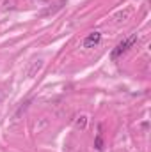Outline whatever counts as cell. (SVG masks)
<instances>
[{
  "label": "cell",
  "instance_id": "cell-3",
  "mask_svg": "<svg viewBox=\"0 0 151 152\" xmlns=\"http://www.w3.org/2000/svg\"><path fill=\"white\" fill-rule=\"evenodd\" d=\"M96 149H98V151H101V149H103V142H101V134H98V138H96Z\"/></svg>",
  "mask_w": 151,
  "mask_h": 152
},
{
  "label": "cell",
  "instance_id": "cell-2",
  "mask_svg": "<svg viewBox=\"0 0 151 152\" xmlns=\"http://www.w3.org/2000/svg\"><path fill=\"white\" fill-rule=\"evenodd\" d=\"M100 41H101V34L94 30V32H91L89 36H85V39L82 41V46H84V48H94V46L100 44Z\"/></svg>",
  "mask_w": 151,
  "mask_h": 152
},
{
  "label": "cell",
  "instance_id": "cell-1",
  "mask_svg": "<svg viewBox=\"0 0 151 152\" xmlns=\"http://www.w3.org/2000/svg\"><path fill=\"white\" fill-rule=\"evenodd\" d=\"M135 42H137V34H132L130 37H126L124 41H121V42H119V44H117V46H115V48L112 50V53H110L112 60L119 58L123 53H126V51H128V50H130V48H132Z\"/></svg>",
  "mask_w": 151,
  "mask_h": 152
}]
</instances>
